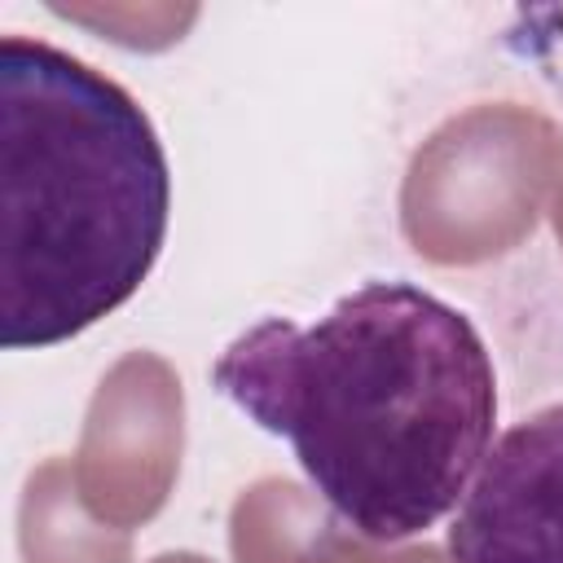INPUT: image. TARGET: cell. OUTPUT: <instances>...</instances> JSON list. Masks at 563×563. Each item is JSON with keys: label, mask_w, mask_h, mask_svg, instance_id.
Instances as JSON below:
<instances>
[{"label": "cell", "mask_w": 563, "mask_h": 563, "mask_svg": "<svg viewBox=\"0 0 563 563\" xmlns=\"http://www.w3.org/2000/svg\"><path fill=\"white\" fill-rule=\"evenodd\" d=\"M211 387L290 444L321 501L391 545L462 506L497 422V369L475 321L413 282H361L325 317H264L211 365Z\"/></svg>", "instance_id": "1"}, {"label": "cell", "mask_w": 563, "mask_h": 563, "mask_svg": "<svg viewBox=\"0 0 563 563\" xmlns=\"http://www.w3.org/2000/svg\"><path fill=\"white\" fill-rule=\"evenodd\" d=\"M172 167L136 97L48 40H0V343L53 347L154 273Z\"/></svg>", "instance_id": "2"}, {"label": "cell", "mask_w": 563, "mask_h": 563, "mask_svg": "<svg viewBox=\"0 0 563 563\" xmlns=\"http://www.w3.org/2000/svg\"><path fill=\"white\" fill-rule=\"evenodd\" d=\"M453 563H563V400L493 440L457 519Z\"/></svg>", "instance_id": "3"}]
</instances>
